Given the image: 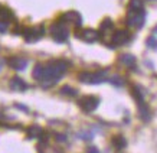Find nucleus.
<instances>
[{
    "instance_id": "1",
    "label": "nucleus",
    "mask_w": 157,
    "mask_h": 153,
    "mask_svg": "<svg viewBox=\"0 0 157 153\" xmlns=\"http://www.w3.org/2000/svg\"><path fill=\"white\" fill-rule=\"evenodd\" d=\"M71 64L65 61V59H58V61H51L49 64L43 65V72L42 78H40V84L43 88H49V87L55 85L59 80L62 78V75L67 72V69L69 68Z\"/></svg>"
},
{
    "instance_id": "2",
    "label": "nucleus",
    "mask_w": 157,
    "mask_h": 153,
    "mask_svg": "<svg viewBox=\"0 0 157 153\" xmlns=\"http://www.w3.org/2000/svg\"><path fill=\"white\" fill-rule=\"evenodd\" d=\"M51 36L55 42L58 43H65L69 38V30H68V25L65 22H62L61 19L55 22L51 26Z\"/></svg>"
},
{
    "instance_id": "3",
    "label": "nucleus",
    "mask_w": 157,
    "mask_h": 153,
    "mask_svg": "<svg viewBox=\"0 0 157 153\" xmlns=\"http://www.w3.org/2000/svg\"><path fill=\"white\" fill-rule=\"evenodd\" d=\"M78 80L84 84H101V82L108 81L109 78L105 71H97V72H82L78 75Z\"/></svg>"
},
{
    "instance_id": "4",
    "label": "nucleus",
    "mask_w": 157,
    "mask_h": 153,
    "mask_svg": "<svg viewBox=\"0 0 157 153\" xmlns=\"http://www.w3.org/2000/svg\"><path fill=\"white\" fill-rule=\"evenodd\" d=\"M144 22H146V12H144V9L128 10V14H127V25H128L130 28L141 29L144 26Z\"/></svg>"
},
{
    "instance_id": "5",
    "label": "nucleus",
    "mask_w": 157,
    "mask_h": 153,
    "mask_svg": "<svg viewBox=\"0 0 157 153\" xmlns=\"http://www.w3.org/2000/svg\"><path fill=\"white\" fill-rule=\"evenodd\" d=\"M78 105L84 113H92L97 110V107L100 105V98L95 96H86L82 97L81 100H78Z\"/></svg>"
},
{
    "instance_id": "6",
    "label": "nucleus",
    "mask_w": 157,
    "mask_h": 153,
    "mask_svg": "<svg viewBox=\"0 0 157 153\" xmlns=\"http://www.w3.org/2000/svg\"><path fill=\"white\" fill-rule=\"evenodd\" d=\"M22 35H23L25 41L28 43L36 42V41L43 38V35H45V26H43V25H39V26H35V28H29V29H26Z\"/></svg>"
},
{
    "instance_id": "7",
    "label": "nucleus",
    "mask_w": 157,
    "mask_h": 153,
    "mask_svg": "<svg viewBox=\"0 0 157 153\" xmlns=\"http://www.w3.org/2000/svg\"><path fill=\"white\" fill-rule=\"evenodd\" d=\"M130 39H131V36H130L128 30H125V29H118V30H115L114 35H113V38H111V42H113L111 48L123 46V45L130 42Z\"/></svg>"
},
{
    "instance_id": "8",
    "label": "nucleus",
    "mask_w": 157,
    "mask_h": 153,
    "mask_svg": "<svg viewBox=\"0 0 157 153\" xmlns=\"http://www.w3.org/2000/svg\"><path fill=\"white\" fill-rule=\"evenodd\" d=\"M75 36L88 43H92L100 39V33H98V30H95V29H81L79 32L75 33Z\"/></svg>"
},
{
    "instance_id": "9",
    "label": "nucleus",
    "mask_w": 157,
    "mask_h": 153,
    "mask_svg": "<svg viewBox=\"0 0 157 153\" xmlns=\"http://www.w3.org/2000/svg\"><path fill=\"white\" fill-rule=\"evenodd\" d=\"M59 19H61L62 22H65L67 25H74L76 28H79L82 25V16L78 13V12H75V10H71V12L63 13Z\"/></svg>"
},
{
    "instance_id": "10",
    "label": "nucleus",
    "mask_w": 157,
    "mask_h": 153,
    "mask_svg": "<svg viewBox=\"0 0 157 153\" xmlns=\"http://www.w3.org/2000/svg\"><path fill=\"white\" fill-rule=\"evenodd\" d=\"M138 105V116H140V119L143 120V121H148V120L151 119V111L148 108V105L146 104V101L144 100H138L136 101Z\"/></svg>"
},
{
    "instance_id": "11",
    "label": "nucleus",
    "mask_w": 157,
    "mask_h": 153,
    "mask_svg": "<svg viewBox=\"0 0 157 153\" xmlns=\"http://www.w3.org/2000/svg\"><path fill=\"white\" fill-rule=\"evenodd\" d=\"M9 65L16 71H23L28 65V61L22 57H12L9 58Z\"/></svg>"
},
{
    "instance_id": "12",
    "label": "nucleus",
    "mask_w": 157,
    "mask_h": 153,
    "mask_svg": "<svg viewBox=\"0 0 157 153\" xmlns=\"http://www.w3.org/2000/svg\"><path fill=\"white\" fill-rule=\"evenodd\" d=\"M9 85H10V88L14 91H26L28 90V84H26L20 76H13V78L10 80Z\"/></svg>"
},
{
    "instance_id": "13",
    "label": "nucleus",
    "mask_w": 157,
    "mask_h": 153,
    "mask_svg": "<svg viewBox=\"0 0 157 153\" xmlns=\"http://www.w3.org/2000/svg\"><path fill=\"white\" fill-rule=\"evenodd\" d=\"M100 29H101V33H102V38H105V35H108V33L114 35V23H113V20L108 19V18L101 22Z\"/></svg>"
},
{
    "instance_id": "14",
    "label": "nucleus",
    "mask_w": 157,
    "mask_h": 153,
    "mask_svg": "<svg viewBox=\"0 0 157 153\" xmlns=\"http://www.w3.org/2000/svg\"><path fill=\"white\" fill-rule=\"evenodd\" d=\"M118 61L123 64V65H125V67H128V68H133L134 65H136V57L131 55V53H123V55L120 57Z\"/></svg>"
},
{
    "instance_id": "15",
    "label": "nucleus",
    "mask_w": 157,
    "mask_h": 153,
    "mask_svg": "<svg viewBox=\"0 0 157 153\" xmlns=\"http://www.w3.org/2000/svg\"><path fill=\"white\" fill-rule=\"evenodd\" d=\"M10 18H13V13H12L7 7L0 6V20H3V22H9V20H12Z\"/></svg>"
},
{
    "instance_id": "16",
    "label": "nucleus",
    "mask_w": 157,
    "mask_h": 153,
    "mask_svg": "<svg viewBox=\"0 0 157 153\" xmlns=\"http://www.w3.org/2000/svg\"><path fill=\"white\" fill-rule=\"evenodd\" d=\"M113 144H114L117 149H124L127 146V140L124 139L121 134H118V136H115L114 139H113Z\"/></svg>"
},
{
    "instance_id": "17",
    "label": "nucleus",
    "mask_w": 157,
    "mask_h": 153,
    "mask_svg": "<svg viewBox=\"0 0 157 153\" xmlns=\"http://www.w3.org/2000/svg\"><path fill=\"white\" fill-rule=\"evenodd\" d=\"M59 92H61L62 96H68V97H75V96H78V91H76L75 88H72V87H68V85L62 87Z\"/></svg>"
},
{
    "instance_id": "18",
    "label": "nucleus",
    "mask_w": 157,
    "mask_h": 153,
    "mask_svg": "<svg viewBox=\"0 0 157 153\" xmlns=\"http://www.w3.org/2000/svg\"><path fill=\"white\" fill-rule=\"evenodd\" d=\"M29 133V137H40L43 134V130L39 127V126H32L30 129L28 130Z\"/></svg>"
},
{
    "instance_id": "19",
    "label": "nucleus",
    "mask_w": 157,
    "mask_h": 153,
    "mask_svg": "<svg viewBox=\"0 0 157 153\" xmlns=\"http://www.w3.org/2000/svg\"><path fill=\"white\" fill-rule=\"evenodd\" d=\"M42 72H43V64H38L36 67L33 68V72H32V75L36 81H40V78H42Z\"/></svg>"
},
{
    "instance_id": "20",
    "label": "nucleus",
    "mask_w": 157,
    "mask_h": 153,
    "mask_svg": "<svg viewBox=\"0 0 157 153\" xmlns=\"http://www.w3.org/2000/svg\"><path fill=\"white\" fill-rule=\"evenodd\" d=\"M143 7V0H130L128 10H141Z\"/></svg>"
},
{
    "instance_id": "21",
    "label": "nucleus",
    "mask_w": 157,
    "mask_h": 153,
    "mask_svg": "<svg viewBox=\"0 0 157 153\" xmlns=\"http://www.w3.org/2000/svg\"><path fill=\"white\" fill-rule=\"evenodd\" d=\"M113 85H115V87H121L124 84V81H123V78L120 75H113V76H109V80H108Z\"/></svg>"
},
{
    "instance_id": "22",
    "label": "nucleus",
    "mask_w": 157,
    "mask_h": 153,
    "mask_svg": "<svg viewBox=\"0 0 157 153\" xmlns=\"http://www.w3.org/2000/svg\"><path fill=\"white\" fill-rule=\"evenodd\" d=\"M78 137L81 140H92L94 134L92 131H81V133H78Z\"/></svg>"
},
{
    "instance_id": "23",
    "label": "nucleus",
    "mask_w": 157,
    "mask_h": 153,
    "mask_svg": "<svg viewBox=\"0 0 157 153\" xmlns=\"http://www.w3.org/2000/svg\"><path fill=\"white\" fill-rule=\"evenodd\" d=\"M147 46L150 49H157V39L154 38V36L147 38Z\"/></svg>"
},
{
    "instance_id": "24",
    "label": "nucleus",
    "mask_w": 157,
    "mask_h": 153,
    "mask_svg": "<svg viewBox=\"0 0 157 153\" xmlns=\"http://www.w3.org/2000/svg\"><path fill=\"white\" fill-rule=\"evenodd\" d=\"M7 29H9V22H3V20H0V33L7 32Z\"/></svg>"
},
{
    "instance_id": "25",
    "label": "nucleus",
    "mask_w": 157,
    "mask_h": 153,
    "mask_svg": "<svg viewBox=\"0 0 157 153\" xmlns=\"http://www.w3.org/2000/svg\"><path fill=\"white\" fill-rule=\"evenodd\" d=\"M55 139H56L58 142H67V136L62 133H56L55 134Z\"/></svg>"
},
{
    "instance_id": "26",
    "label": "nucleus",
    "mask_w": 157,
    "mask_h": 153,
    "mask_svg": "<svg viewBox=\"0 0 157 153\" xmlns=\"http://www.w3.org/2000/svg\"><path fill=\"white\" fill-rule=\"evenodd\" d=\"M86 153H100V150H98V147H97V146H88Z\"/></svg>"
},
{
    "instance_id": "27",
    "label": "nucleus",
    "mask_w": 157,
    "mask_h": 153,
    "mask_svg": "<svg viewBox=\"0 0 157 153\" xmlns=\"http://www.w3.org/2000/svg\"><path fill=\"white\" fill-rule=\"evenodd\" d=\"M3 65H5V61H3V59H0V71H2V68H3Z\"/></svg>"
},
{
    "instance_id": "28",
    "label": "nucleus",
    "mask_w": 157,
    "mask_h": 153,
    "mask_svg": "<svg viewBox=\"0 0 157 153\" xmlns=\"http://www.w3.org/2000/svg\"><path fill=\"white\" fill-rule=\"evenodd\" d=\"M154 32H156V33H157V25H156V26H154Z\"/></svg>"
},
{
    "instance_id": "29",
    "label": "nucleus",
    "mask_w": 157,
    "mask_h": 153,
    "mask_svg": "<svg viewBox=\"0 0 157 153\" xmlns=\"http://www.w3.org/2000/svg\"><path fill=\"white\" fill-rule=\"evenodd\" d=\"M150 2H154V0H150Z\"/></svg>"
}]
</instances>
